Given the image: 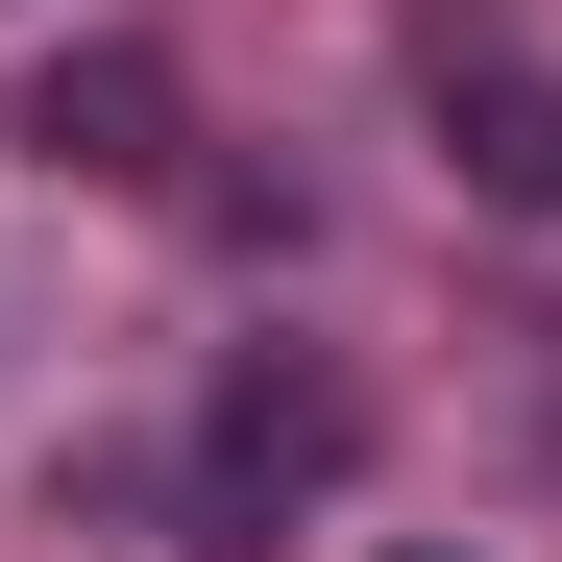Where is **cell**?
Segmentation results:
<instances>
[{
    "mask_svg": "<svg viewBox=\"0 0 562 562\" xmlns=\"http://www.w3.org/2000/svg\"><path fill=\"white\" fill-rule=\"evenodd\" d=\"M440 147H464V196L562 221V74H514V49H440Z\"/></svg>",
    "mask_w": 562,
    "mask_h": 562,
    "instance_id": "obj_1",
    "label": "cell"
},
{
    "mask_svg": "<svg viewBox=\"0 0 562 562\" xmlns=\"http://www.w3.org/2000/svg\"><path fill=\"white\" fill-rule=\"evenodd\" d=\"M25 147L49 171H171V49H49L25 74Z\"/></svg>",
    "mask_w": 562,
    "mask_h": 562,
    "instance_id": "obj_2",
    "label": "cell"
},
{
    "mask_svg": "<svg viewBox=\"0 0 562 562\" xmlns=\"http://www.w3.org/2000/svg\"><path fill=\"white\" fill-rule=\"evenodd\" d=\"M318 464H342V392L245 367V392H221V490H318Z\"/></svg>",
    "mask_w": 562,
    "mask_h": 562,
    "instance_id": "obj_3",
    "label": "cell"
},
{
    "mask_svg": "<svg viewBox=\"0 0 562 562\" xmlns=\"http://www.w3.org/2000/svg\"><path fill=\"white\" fill-rule=\"evenodd\" d=\"M416 562H440V538H416Z\"/></svg>",
    "mask_w": 562,
    "mask_h": 562,
    "instance_id": "obj_4",
    "label": "cell"
}]
</instances>
